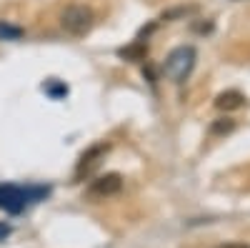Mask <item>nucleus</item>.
Returning a JSON list of instances; mask_svg holds the SVG:
<instances>
[{
    "instance_id": "nucleus-1",
    "label": "nucleus",
    "mask_w": 250,
    "mask_h": 248,
    "mask_svg": "<svg viewBox=\"0 0 250 248\" xmlns=\"http://www.w3.org/2000/svg\"><path fill=\"white\" fill-rule=\"evenodd\" d=\"M40 196H48V188H20L13 183H3L0 185V208L8 213H20L28 201Z\"/></svg>"
},
{
    "instance_id": "nucleus-9",
    "label": "nucleus",
    "mask_w": 250,
    "mask_h": 248,
    "mask_svg": "<svg viewBox=\"0 0 250 248\" xmlns=\"http://www.w3.org/2000/svg\"><path fill=\"white\" fill-rule=\"evenodd\" d=\"M23 38V28L10 25V23H0V40H20Z\"/></svg>"
},
{
    "instance_id": "nucleus-10",
    "label": "nucleus",
    "mask_w": 250,
    "mask_h": 248,
    "mask_svg": "<svg viewBox=\"0 0 250 248\" xmlns=\"http://www.w3.org/2000/svg\"><path fill=\"white\" fill-rule=\"evenodd\" d=\"M45 90H48V95H53V98L68 95V86H62V83H48V86H45Z\"/></svg>"
},
{
    "instance_id": "nucleus-3",
    "label": "nucleus",
    "mask_w": 250,
    "mask_h": 248,
    "mask_svg": "<svg viewBox=\"0 0 250 248\" xmlns=\"http://www.w3.org/2000/svg\"><path fill=\"white\" fill-rule=\"evenodd\" d=\"M93 23H95V15H93V10H90L88 5H70V8L62 10V15H60L62 30L70 33V35H75V38L90 33Z\"/></svg>"
},
{
    "instance_id": "nucleus-2",
    "label": "nucleus",
    "mask_w": 250,
    "mask_h": 248,
    "mask_svg": "<svg viewBox=\"0 0 250 248\" xmlns=\"http://www.w3.org/2000/svg\"><path fill=\"white\" fill-rule=\"evenodd\" d=\"M193 68H195V48H190V45L175 48L168 58H165V66H163L165 75L175 83H183L193 73Z\"/></svg>"
},
{
    "instance_id": "nucleus-8",
    "label": "nucleus",
    "mask_w": 250,
    "mask_h": 248,
    "mask_svg": "<svg viewBox=\"0 0 250 248\" xmlns=\"http://www.w3.org/2000/svg\"><path fill=\"white\" fill-rule=\"evenodd\" d=\"M233 128H235V120H230V118H218L213 126H210V133H213V135H228V133H233Z\"/></svg>"
},
{
    "instance_id": "nucleus-7",
    "label": "nucleus",
    "mask_w": 250,
    "mask_h": 248,
    "mask_svg": "<svg viewBox=\"0 0 250 248\" xmlns=\"http://www.w3.org/2000/svg\"><path fill=\"white\" fill-rule=\"evenodd\" d=\"M118 55L123 60H133V63H140V60H145V55H148V45L143 43V40H135V43H130L128 48H120Z\"/></svg>"
},
{
    "instance_id": "nucleus-6",
    "label": "nucleus",
    "mask_w": 250,
    "mask_h": 248,
    "mask_svg": "<svg viewBox=\"0 0 250 248\" xmlns=\"http://www.w3.org/2000/svg\"><path fill=\"white\" fill-rule=\"evenodd\" d=\"M245 106V95L240 93V90H225V93H220L218 98H215V108H220V111H238V108H243Z\"/></svg>"
},
{
    "instance_id": "nucleus-5",
    "label": "nucleus",
    "mask_w": 250,
    "mask_h": 248,
    "mask_svg": "<svg viewBox=\"0 0 250 248\" xmlns=\"http://www.w3.org/2000/svg\"><path fill=\"white\" fill-rule=\"evenodd\" d=\"M108 151V146H103V143H100V146H93L90 151H85V153H83L80 156V160H78V178L83 176V173H90L93 168H95V165H98V158L103 156V153H105Z\"/></svg>"
},
{
    "instance_id": "nucleus-4",
    "label": "nucleus",
    "mask_w": 250,
    "mask_h": 248,
    "mask_svg": "<svg viewBox=\"0 0 250 248\" xmlns=\"http://www.w3.org/2000/svg\"><path fill=\"white\" fill-rule=\"evenodd\" d=\"M123 191V176L120 173H105L93 180L90 185V196L95 198H110V196H118Z\"/></svg>"
}]
</instances>
